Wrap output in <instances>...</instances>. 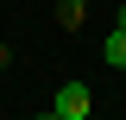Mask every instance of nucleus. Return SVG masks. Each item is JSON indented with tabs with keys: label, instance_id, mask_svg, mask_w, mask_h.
<instances>
[{
	"label": "nucleus",
	"instance_id": "nucleus-1",
	"mask_svg": "<svg viewBox=\"0 0 126 120\" xmlns=\"http://www.w3.org/2000/svg\"><path fill=\"white\" fill-rule=\"evenodd\" d=\"M57 114L63 120H88V89H82V82H63L57 89Z\"/></svg>",
	"mask_w": 126,
	"mask_h": 120
},
{
	"label": "nucleus",
	"instance_id": "nucleus-2",
	"mask_svg": "<svg viewBox=\"0 0 126 120\" xmlns=\"http://www.w3.org/2000/svg\"><path fill=\"white\" fill-rule=\"evenodd\" d=\"M101 57H107L113 70H126V32H120V25H113V38H107V44H101Z\"/></svg>",
	"mask_w": 126,
	"mask_h": 120
},
{
	"label": "nucleus",
	"instance_id": "nucleus-3",
	"mask_svg": "<svg viewBox=\"0 0 126 120\" xmlns=\"http://www.w3.org/2000/svg\"><path fill=\"white\" fill-rule=\"evenodd\" d=\"M82 13H88L82 0H63V6H57V19H63V25H82Z\"/></svg>",
	"mask_w": 126,
	"mask_h": 120
},
{
	"label": "nucleus",
	"instance_id": "nucleus-4",
	"mask_svg": "<svg viewBox=\"0 0 126 120\" xmlns=\"http://www.w3.org/2000/svg\"><path fill=\"white\" fill-rule=\"evenodd\" d=\"M113 25H120V32H126V6H120V19H113Z\"/></svg>",
	"mask_w": 126,
	"mask_h": 120
},
{
	"label": "nucleus",
	"instance_id": "nucleus-5",
	"mask_svg": "<svg viewBox=\"0 0 126 120\" xmlns=\"http://www.w3.org/2000/svg\"><path fill=\"white\" fill-rule=\"evenodd\" d=\"M38 120H63V114H57V107H50V114H38Z\"/></svg>",
	"mask_w": 126,
	"mask_h": 120
}]
</instances>
